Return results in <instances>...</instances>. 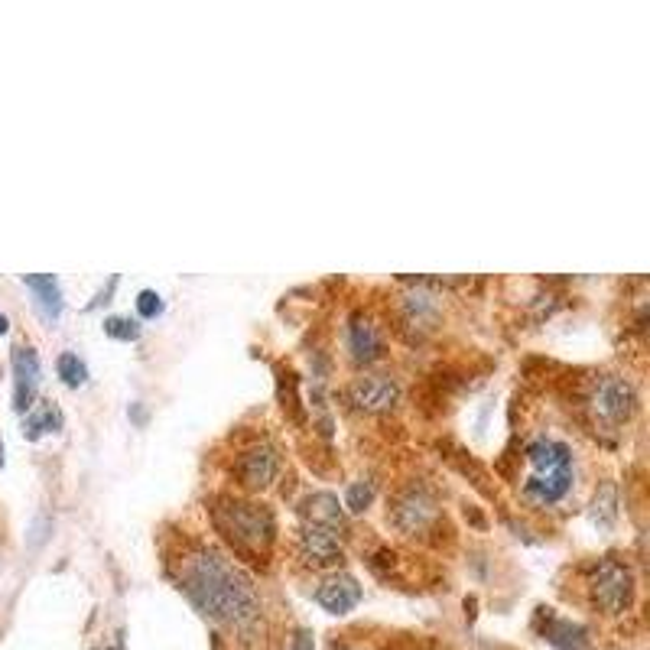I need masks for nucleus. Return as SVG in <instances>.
Here are the masks:
<instances>
[{
    "mask_svg": "<svg viewBox=\"0 0 650 650\" xmlns=\"http://www.w3.org/2000/svg\"><path fill=\"white\" fill-rule=\"evenodd\" d=\"M403 319H407V325H420V329H433V322L439 319V303H436V296H429V293H410V296H403Z\"/></svg>",
    "mask_w": 650,
    "mask_h": 650,
    "instance_id": "16",
    "label": "nucleus"
},
{
    "mask_svg": "<svg viewBox=\"0 0 650 650\" xmlns=\"http://www.w3.org/2000/svg\"><path fill=\"white\" fill-rule=\"evenodd\" d=\"M527 462L533 468V475L572 472V449L556 439H533L527 446Z\"/></svg>",
    "mask_w": 650,
    "mask_h": 650,
    "instance_id": "11",
    "label": "nucleus"
},
{
    "mask_svg": "<svg viewBox=\"0 0 650 650\" xmlns=\"http://www.w3.org/2000/svg\"><path fill=\"white\" fill-rule=\"evenodd\" d=\"M296 553L312 569H332V566L342 563V556H345L342 540H338V530L319 527V524H306L303 530H299Z\"/></svg>",
    "mask_w": 650,
    "mask_h": 650,
    "instance_id": "8",
    "label": "nucleus"
},
{
    "mask_svg": "<svg viewBox=\"0 0 650 650\" xmlns=\"http://www.w3.org/2000/svg\"><path fill=\"white\" fill-rule=\"evenodd\" d=\"M0 468H4V442H0Z\"/></svg>",
    "mask_w": 650,
    "mask_h": 650,
    "instance_id": "25",
    "label": "nucleus"
},
{
    "mask_svg": "<svg viewBox=\"0 0 650 650\" xmlns=\"http://www.w3.org/2000/svg\"><path fill=\"white\" fill-rule=\"evenodd\" d=\"M104 335L117 338V342H137L140 338V325L127 316H108L104 319Z\"/></svg>",
    "mask_w": 650,
    "mask_h": 650,
    "instance_id": "20",
    "label": "nucleus"
},
{
    "mask_svg": "<svg viewBox=\"0 0 650 650\" xmlns=\"http://www.w3.org/2000/svg\"><path fill=\"white\" fill-rule=\"evenodd\" d=\"M23 286H26V290H33L36 306L49 322H56L62 316V306H65L62 303V286H59L56 277H52V273H26Z\"/></svg>",
    "mask_w": 650,
    "mask_h": 650,
    "instance_id": "15",
    "label": "nucleus"
},
{
    "mask_svg": "<svg viewBox=\"0 0 650 650\" xmlns=\"http://www.w3.org/2000/svg\"><path fill=\"white\" fill-rule=\"evenodd\" d=\"M345 397L351 407L361 413H387V410H394L400 387L394 377H387V374H361L348 384Z\"/></svg>",
    "mask_w": 650,
    "mask_h": 650,
    "instance_id": "7",
    "label": "nucleus"
},
{
    "mask_svg": "<svg viewBox=\"0 0 650 650\" xmlns=\"http://www.w3.org/2000/svg\"><path fill=\"white\" fill-rule=\"evenodd\" d=\"M299 514L306 517V524H319V527H329V530H342L345 527V511L342 504L332 491H316L309 494L299 507Z\"/></svg>",
    "mask_w": 650,
    "mask_h": 650,
    "instance_id": "14",
    "label": "nucleus"
},
{
    "mask_svg": "<svg viewBox=\"0 0 650 650\" xmlns=\"http://www.w3.org/2000/svg\"><path fill=\"white\" fill-rule=\"evenodd\" d=\"M348 351L358 364H371L384 355V338L381 329L368 319V316H351L348 322Z\"/></svg>",
    "mask_w": 650,
    "mask_h": 650,
    "instance_id": "12",
    "label": "nucleus"
},
{
    "mask_svg": "<svg viewBox=\"0 0 650 650\" xmlns=\"http://www.w3.org/2000/svg\"><path fill=\"white\" fill-rule=\"evenodd\" d=\"M387 517L400 533L416 537V533H426L429 527H436L439 501L426 485H407L403 491H397V498H394V504H390Z\"/></svg>",
    "mask_w": 650,
    "mask_h": 650,
    "instance_id": "5",
    "label": "nucleus"
},
{
    "mask_svg": "<svg viewBox=\"0 0 650 650\" xmlns=\"http://www.w3.org/2000/svg\"><path fill=\"white\" fill-rule=\"evenodd\" d=\"M546 641L559 650H589V634L579 624H572L566 618H553L550 628H546Z\"/></svg>",
    "mask_w": 650,
    "mask_h": 650,
    "instance_id": "18",
    "label": "nucleus"
},
{
    "mask_svg": "<svg viewBox=\"0 0 650 650\" xmlns=\"http://www.w3.org/2000/svg\"><path fill=\"white\" fill-rule=\"evenodd\" d=\"M280 468H283L280 452L277 446H270V442H254V446H247L238 459H234V475H238V481L247 491L270 488L273 481H277Z\"/></svg>",
    "mask_w": 650,
    "mask_h": 650,
    "instance_id": "6",
    "label": "nucleus"
},
{
    "mask_svg": "<svg viewBox=\"0 0 650 650\" xmlns=\"http://www.w3.org/2000/svg\"><path fill=\"white\" fill-rule=\"evenodd\" d=\"M62 429V413L56 403H39V407H33L30 413H26V420H23V436L26 439H39V436H46V433H59Z\"/></svg>",
    "mask_w": 650,
    "mask_h": 650,
    "instance_id": "17",
    "label": "nucleus"
},
{
    "mask_svg": "<svg viewBox=\"0 0 650 650\" xmlns=\"http://www.w3.org/2000/svg\"><path fill=\"white\" fill-rule=\"evenodd\" d=\"M56 371H59V377L69 387H82L85 381H88V368H85V361L78 358V355H72V351H62L59 355V361H56Z\"/></svg>",
    "mask_w": 650,
    "mask_h": 650,
    "instance_id": "19",
    "label": "nucleus"
},
{
    "mask_svg": "<svg viewBox=\"0 0 650 650\" xmlns=\"http://www.w3.org/2000/svg\"><path fill=\"white\" fill-rule=\"evenodd\" d=\"M332 650H355V647H348V644H332Z\"/></svg>",
    "mask_w": 650,
    "mask_h": 650,
    "instance_id": "24",
    "label": "nucleus"
},
{
    "mask_svg": "<svg viewBox=\"0 0 650 650\" xmlns=\"http://www.w3.org/2000/svg\"><path fill=\"white\" fill-rule=\"evenodd\" d=\"M585 592H589V602L595 611H602L608 618H618L634 602V572L618 556H605L585 576Z\"/></svg>",
    "mask_w": 650,
    "mask_h": 650,
    "instance_id": "3",
    "label": "nucleus"
},
{
    "mask_svg": "<svg viewBox=\"0 0 650 650\" xmlns=\"http://www.w3.org/2000/svg\"><path fill=\"white\" fill-rule=\"evenodd\" d=\"M13 410L17 413H30L33 410V400H36V390H39V355L33 345H17L13 348Z\"/></svg>",
    "mask_w": 650,
    "mask_h": 650,
    "instance_id": "9",
    "label": "nucleus"
},
{
    "mask_svg": "<svg viewBox=\"0 0 650 650\" xmlns=\"http://www.w3.org/2000/svg\"><path fill=\"white\" fill-rule=\"evenodd\" d=\"M179 589L202 611L228 628H244L260 611L254 582L212 546H192L179 559Z\"/></svg>",
    "mask_w": 650,
    "mask_h": 650,
    "instance_id": "1",
    "label": "nucleus"
},
{
    "mask_svg": "<svg viewBox=\"0 0 650 650\" xmlns=\"http://www.w3.org/2000/svg\"><path fill=\"white\" fill-rule=\"evenodd\" d=\"M374 501V485L371 481H355V485H348V494H345V507L351 514H361L368 511V504Z\"/></svg>",
    "mask_w": 650,
    "mask_h": 650,
    "instance_id": "21",
    "label": "nucleus"
},
{
    "mask_svg": "<svg viewBox=\"0 0 650 650\" xmlns=\"http://www.w3.org/2000/svg\"><path fill=\"white\" fill-rule=\"evenodd\" d=\"M137 312L143 319H156L163 312V299H160V293H153V290H140V296H137Z\"/></svg>",
    "mask_w": 650,
    "mask_h": 650,
    "instance_id": "22",
    "label": "nucleus"
},
{
    "mask_svg": "<svg viewBox=\"0 0 650 650\" xmlns=\"http://www.w3.org/2000/svg\"><path fill=\"white\" fill-rule=\"evenodd\" d=\"M572 488V472H559V475H530L524 481V498L540 504V507H553L569 494Z\"/></svg>",
    "mask_w": 650,
    "mask_h": 650,
    "instance_id": "13",
    "label": "nucleus"
},
{
    "mask_svg": "<svg viewBox=\"0 0 650 650\" xmlns=\"http://www.w3.org/2000/svg\"><path fill=\"white\" fill-rule=\"evenodd\" d=\"M316 602L319 608L329 611V615H348V611L361 602V585L355 576H348V572H335V576H329L316 589Z\"/></svg>",
    "mask_w": 650,
    "mask_h": 650,
    "instance_id": "10",
    "label": "nucleus"
},
{
    "mask_svg": "<svg viewBox=\"0 0 650 650\" xmlns=\"http://www.w3.org/2000/svg\"><path fill=\"white\" fill-rule=\"evenodd\" d=\"M585 410L595 423L621 426L637 413V390L621 374H598L585 390Z\"/></svg>",
    "mask_w": 650,
    "mask_h": 650,
    "instance_id": "4",
    "label": "nucleus"
},
{
    "mask_svg": "<svg viewBox=\"0 0 650 650\" xmlns=\"http://www.w3.org/2000/svg\"><path fill=\"white\" fill-rule=\"evenodd\" d=\"M215 530L234 543V550H267L273 533H277V520H273L270 507L244 501V498H218L212 507Z\"/></svg>",
    "mask_w": 650,
    "mask_h": 650,
    "instance_id": "2",
    "label": "nucleus"
},
{
    "mask_svg": "<svg viewBox=\"0 0 650 650\" xmlns=\"http://www.w3.org/2000/svg\"><path fill=\"white\" fill-rule=\"evenodd\" d=\"M293 650H316V641H312V634H309V631H296Z\"/></svg>",
    "mask_w": 650,
    "mask_h": 650,
    "instance_id": "23",
    "label": "nucleus"
}]
</instances>
